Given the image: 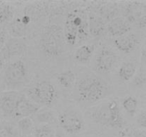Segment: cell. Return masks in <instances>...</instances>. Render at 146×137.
Listing matches in <instances>:
<instances>
[{
    "label": "cell",
    "mask_w": 146,
    "mask_h": 137,
    "mask_svg": "<svg viewBox=\"0 0 146 137\" xmlns=\"http://www.w3.org/2000/svg\"><path fill=\"white\" fill-rule=\"evenodd\" d=\"M57 122L61 129L70 135L81 133L85 127L82 114L74 108H67L57 116Z\"/></svg>",
    "instance_id": "cell-7"
},
{
    "label": "cell",
    "mask_w": 146,
    "mask_h": 137,
    "mask_svg": "<svg viewBox=\"0 0 146 137\" xmlns=\"http://www.w3.org/2000/svg\"><path fill=\"white\" fill-rule=\"evenodd\" d=\"M21 93L17 91H4L0 94V110L5 116L12 117L14 108Z\"/></svg>",
    "instance_id": "cell-12"
},
{
    "label": "cell",
    "mask_w": 146,
    "mask_h": 137,
    "mask_svg": "<svg viewBox=\"0 0 146 137\" xmlns=\"http://www.w3.org/2000/svg\"><path fill=\"white\" fill-rule=\"evenodd\" d=\"M13 9L11 7L7 5L0 10V22H7L11 21L13 18Z\"/></svg>",
    "instance_id": "cell-25"
},
{
    "label": "cell",
    "mask_w": 146,
    "mask_h": 137,
    "mask_svg": "<svg viewBox=\"0 0 146 137\" xmlns=\"http://www.w3.org/2000/svg\"><path fill=\"white\" fill-rule=\"evenodd\" d=\"M34 121L38 124L51 125L57 122L58 115L54 110L48 108H40L34 114Z\"/></svg>",
    "instance_id": "cell-17"
},
{
    "label": "cell",
    "mask_w": 146,
    "mask_h": 137,
    "mask_svg": "<svg viewBox=\"0 0 146 137\" xmlns=\"http://www.w3.org/2000/svg\"><path fill=\"white\" fill-rule=\"evenodd\" d=\"M77 98L84 104L101 101L111 93L110 86L104 78L94 74L83 76L76 84Z\"/></svg>",
    "instance_id": "cell-1"
},
{
    "label": "cell",
    "mask_w": 146,
    "mask_h": 137,
    "mask_svg": "<svg viewBox=\"0 0 146 137\" xmlns=\"http://www.w3.org/2000/svg\"><path fill=\"white\" fill-rule=\"evenodd\" d=\"M63 35L66 44L70 47H74L86 39L89 35L87 16L78 11L68 13L64 23Z\"/></svg>",
    "instance_id": "cell-3"
},
{
    "label": "cell",
    "mask_w": 146,
    "mask_h": 137,
    "mask_svg": "<svg viewBox=\"0 0 146 137\" xmlns=\"http://www.w3.org/2000/svg\"><path fill=\"white\" fill-rule=\"evenodd\" d=\"M88 34L94 38L101 37L106 29L105 21L101 17L96 14H91L88 17Z\"/></svg>",
    "instance_id": "cell-14"
},
{
    "label": "cell",
    "mask_w": 146,
    "mask_h": 137,
    "mask_svg": "<svg viewBox=\"0 0 146 137\" xmlns=\"http://www.w3.org/2000/svg\"><path fill=\"white\" fill-rule=\"evenodd\" d=\"M28 69L24 61L18 59L12 61L5 67L4 81L6 87L9 91L21 88L28 81Z\"/></svg>",
    "instance_id": "cell-6"
},
{
    "label": "cell",
    "mask_w": 146,
    "mask_h": 137,
    "mask_svg": "<svg viewBox=\"0 0 146 137\" xmlns=\"http://www.w3.org/2000/svg\"><path fill=\"white\" fill-rule=\"evenodd\" d=\"M6 60L4 59L2 57H0V74L2 72L4 68H5V64H6Z\"/></svg>",
    "instance_id": "cell-28"
},
{
    "label": "cell",
    "mask_w": 146,
    "mask_h": 137,
    "mask_svg": "<svg viewBox=\"0 0 146 137\" xmlns=\"http://www.w3.org/2000/svg\"><path fill=\"white\" fill-rule=\"evenodd\" d=\"M40 108L41 106L31 101L25 95L21 94L16 104L12 118L20 119L24 117H30L34 115Z\"/></svg>",
    "instance_id": "cell-9"
},
{
    "label": "cell",
    "mask_w": 146,
    "mask_h": 137,
    "mask_svg": "<svg viewBox=\"0 0 146 137\" xmlns=\"http://www.w3.org/2000/svg\"><path fill=\"white\" fill-rule=\"evenodd\" d=\"M29 25L21 20V17L13 19L9 26V31L14 38H21L27 35Z\"/></svg>",
    "instance_id": "cell-18"
},
{
    "label": "cell",
    "mask_w": 146,
    "mask_h": 137,
    "mask_svg": "<svg viewBox=\"0 0 146 137\" xmlns=\"http://www.w3.org/2000/svg\"><path fill=\"white\" fill-rule=\"evenodd\" d=\"M56 79L58 85L65 89H71L74 86L76 81V76L75 72L71 69H67L66 71L57 74Z\"/></svg>",
    "instance_id": "cell-19"
},
{
    "label": "cell",
    "mask_w": 146,
    "mask_h": 137,
    "mask_svg": "<svg viewBox=\"0 0 146 137\" xmlns=\"http://www.w3.org/2000/svg\"><path fill=\"white\" fill-rule=\"evenodd\" d=\"M88 118L101 126L121 129L124 126V118L116 100L111 99L90 108Z\"/></svg>",
    "instance_id": "cell-2"
},
{
    "label": "cell",
    "mask_w": 146,
    "mask_h": 137,
    "mask_svg": "<svg viewBox=\"0 0 146 137\" xmlns=\"http://www.w3.org/2000/svg\"><path fill=\"white\" fill-rule=\"evenodd\" d=\"M1 92H2V89H1V87H0V94H1Z\"/></svg>",
    "instance_id": "cell-31"
},
{
    "label": "cell",
    "mask_w": 146,
    "mask_h": 137,
    "mask_svg": "<svg viewBox=\"0 0 146 137\" xmlns=\"http://www.w3.org/2000/svg\"><path fill=\"white\" fill-rule=\"evenodd\" d=\"M54 137H65V136H64V135L61 132H59V131H56L55 136Z\"/></svg>",
    "instance_id": "cell-30"
},
{
    "label": "cell",
    "mask_w": 146,
    "mask_h": 137,
    "mask_svg": "<svg viewBox=\"0 0 146 137\" xmlns=\"http://www.w3.org/2000/svg\"><path fill=\"white\" fill-rule=\"evenodd\" d=\"M118 61L115 51L111 47L103 46L96 51L93 61V70L97 74H108L114 69Z\"/></svg>",
    "instance_id": "cell-8"
},
{
    "label": "cell",
    "mask_w": 146,
    "mask_h": 137,
    "mask_svg": "<svg viewBox=\"0 0 146 137\" xmlns=\"http://www.w3.org/2000/svg\"><path fill=\"white\" fill-rule=\"evenodd\" d=\"M131 81H132L131 84H132L133 86L135 87V88H142L145 87L146 82L145 67L141 68V70L136 72Z\"/></svg>",
    "instance_id": "cell-23"
},
{
    "label": "cell",
    "mask_w": 146,
    "mask_h": 137,
    "mask_svg": "<svg viewBox=\"0 0 146 137\" xmlns=\"http://www.w3.org/2000/svg\"><path fill=\"white\" fill-rule=\"evenodd\" d=\"M138 43L139 39L137 34L131 32L117 37L113 40V44L115 48L124 54H130L133 51Z\"/></svg>",
    "instance_id": "cell-11"
},
{
    "label": "cell",
    "mask_w": 146,
    "mask_h": 137,
    "mask_svg": "<svg viewBox=\"0 0 146 137\" xmlns=\"http://www.w3.org/2000/svg\"><path fill=\"white\" fill-rule=\"evenodd\" d=\"M137 123L141 128H145L146 127V113L144 109L138 114L137 117Z\"/></svg>",
    "instance_id": "cell-26"
},
{
    "label": "cell",
    "mask_w": 146,
    "mask_h": 137,
    "mask_svg": "<svg viewBox=\"0 0 146 137\" xmlns=\"http://www.w3.org/2000/svg\"><path fill=\"white\" fill-rule=\"evenodd\" d=\"M4 40H5V34L4 33L0 31V47L4 44Z\"/></svg>",
    "instance_id": "cell-29"
},
{
    "label": "cell",
    "mask_w": 146,
    "mask_h": 137,
    "mask_svg": "<svg viewBox=\"0 0 146 137\" xmlns=\"http://www.w3.org/2000/svg\"><path fill=\"white\" fill-rule=\"evenodd\" d=\"M116 137H135L134 134L131 133V131L128 129L123 130L121 133H120L119 135Z\"/></svg>",
    "instance_id": "cell-27"
},
{
    "label": "cell",
    "mask_w": 146,
    "mask_h": 137,
    "mask_svg": "<svg viewBox=\"0 0 146 137\" xmlns=\"http://www.w3.org/2000/svg\"><path fill=\"white\" fill-rule=\"evenodd\" d=\"M122 106L125 112L131 117L135 116L138 108V101L133 96L128 95L123 98Z\"/></svg>",
    "instance_id": "cell-20"
},
{
    "label": "cell",
    "mask_w": 146,
    "mask_h": 137,
    "mask_svg": "<svg viewBox=\"0 0 146 137\" xmlns=\"http://www.w3.org/2000/svg\"><path fill=\"white\" fill-rule=\"evenodd\" d=\"M27 44L21 38H12L7 40L1 51V57L6 61L21 57L27 50Z\"/></svg>",
    "instance_id": "cell-10"
},
{
    "label": "cell",
    "mask_w": 146,
    "mask_h": 137,
    "mask_svg": "<svg viewBox=\"0 0 146 137\" xmlns=\"http://www.w3.org/2000/svg\"><path fill=\"white\" fill-rule=\"evenodd\" d=\"M131 29L130 23L123 17H115L110 21L107 26L108 34L115 38L129 33Z\"/></svg>",
    "instance_id": "cell-13"
},
{
    "label": "cell",
    "mask_w": 146,
    "mask_h": 137,
    "mask_svg": "<svg viewBox=\"0 0 146 137\" xmlns=\"http://www.w3.org/2000/svg\"><path fill=\"white\" fill-rule=\"evenodd\" d=\"M27 98L39 106L50 107L54 104L58 93L54 84L47 80L38 81L27 91Z\"/></svg>",
    "instance_id": "cell-5"
},
{
    "label": "cell",
    "mask_w": 146,
    "mask_h": 137,
    "mask_svg": "<svg viewBox=\"0 0 146 137\" xmlns=\"http://www.w3.org/2000/svg\"><path fill=\"white\" fill-rule=\"evenodd\" d=\"M55 134L54 127L48 124H38L34 129L35 137H54Z\"/></svg>",
    "instance_id": "cell-21"
},
{
    "label": "cell",
    "mask_w": 146,
    "mask_h": 137,
    "mask_svg": "<svg viewBox=\"0 0 146 137\" xmlns=\"http://www.w3.org/2000/svg\"><path fill=\"white\" fill-rule=\"evenodd\" d=\"M96 47L94 44H86L80 46L74 53V59L78 64H86L91 61L95 53Z\"/></svg>",
    "instance_id": "cell-15"
},
{
    "label": "cell",
    "mask_w": 146,
    "mask_h": 137,
    "mask_svg": "<svg viewBox=\"0 0 146 137\" xmlns=\"http://www.w3.org/2000/svg\"><path fill=\"white\" fill-rule=\"evenodd\" d=\"M39 48L45 56L55 58L64 51L63 30L56 24H51L44 29L39 39Z\"/></svg>",
    "instance_id": "cell-4"
},
{
    "label": "cell",
    "mask_w": 146,
    "mask_h": 137,
    "mask_svg": "<svg viewBox=\"0 0 146 137\" xmlns=\"http://www.w3.org/2000/svg\"><path fill=\"white\" fill-rule=\"evenodd\" d=\"M137 72V64L133 61H127L123 63L118 71V76L123 82L131 81Z\"/></svg>",
    "instance_id": "cell-16"
},
{
    "label": "cell",
    "mask_w": 146,
    "mask_h": 137,
    "mask_svg": "<svg viewBox=\"0 0 146 137\" xmlns=\"http://www.w3.org/2000/svg\"><path fill=\"white\" fill-rule=\"evenodd\" d=\"M19 130L24 135H29L34 130V121L31 117H24L19 119L17 122Z\"/></svg>",
    "instance_id": "cell-22"
},
{
    "label": "cell",
    "mask_w": 146,
    "mask_h": 137,
    "mask_svg": "<svg viewBox=\"0 0 146 137\" xmlns=\"http://www.w3.org/2000/svg\"><path fill=\"white\" fill-rule=\"evenodd\" d=\"M0 137H17V131L10 124L0 125Z\"/></svg>",
    "instance_id": "cell-24"
}]
</instances>
